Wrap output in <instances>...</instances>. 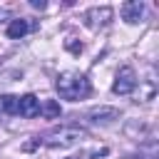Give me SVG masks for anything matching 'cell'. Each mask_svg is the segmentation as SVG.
<instances>
[{"instance_id": "6da1fadb", "label": "cell", "mask_w": 159, "mask_h": 159, "mask_svg": "<svg viewBox=\"0 0 159 159\" xmlns=\"http://www.w3.org/2000/svg\"><path fill=\"white\" fill-rule=\"evenodd\" d=\"M55 87H57V94L62 99H70V102H80L92 92V84H89L87 75H82L77 70L60 72L57 80H55Z\"/></svg>"}, {"instance_id": "7a4b0ae2", "label": "cell", "mask_w": 159, "mask_h": 159, "mask_svg": "<svg viewBox=\"0 0 159 159\" xmlns=\"http://www.w3.org/2000/svg\"><path fill=\"white\" fill-rule=\"evenodd\" d=\"M84 137H87V132L80 129V127H57V129H52L42 137V144H47V147H72V144L82 142Z\"/></svg>"}, {"instance_id": "3957f363", "label": "cell", "mask_w": 159, "mask_h": 159, "mask_svg": "<svg viewBox=\"0 0 159 159\" xmlns=\"http://www.w3.org/2000/svg\"><path fill=\"white\" fill-rule=\"evenodd\" d=\"M134 87H137V72L129 65L119 67L117 70V77H114V84H112V92L114 94H132Z\"/></svg>"}, {"instance_id": "277c9868", "label": "cell", "mask_w": 159, "mask_h": 159, "mask_svg": "<svg viewBox=\"0 0 159 159\" xmlns=\"http://www.w3.org/2000/svg\"><path fill=\"white\" fill-rule=\"evenodd\" d=\"M112 7H107V5H102V7H92V10H87L84 12V25L89 27V30H99V27H104L109 20H112Z\"/></svg>"}, {"instance_id": "5b68a950", "label": "cell", "mask_w": 159, "mask_h": 159, "mask_svg": "<svg viewBox=\"0 0 159 159\" xmlns=\"http://www.w3.org/2000/svg\"><path fill=\"white\" fill-rule=\"evenodd\" d=\"M87 117L92 124H109V122L119 119V109L117 107H94L87 112Z\"/></svg>"}, {"instance_id": "8992f818", "label": "cell", "mask_w": 159, "mask_h": 159, "mask_svg": "<svg viewBox=\"0 0 159 159\" xmlns=\"http://www.w3.org/2000/svg\"><path fill=\"white\" fill-rule=\"evenodd\" d=\"M17 114L20 117H37L40 114V99L35 94H22L17 97Z\"/></svg>"}, {"instance_id": "52a82bcc", "label": "cell", "mask_w": 159, "mask_h": 159, "mask_svg": "<svg viewBox=\"0 0 159 159\" xmlns=\"http://www.w3.org/2000/svg\"><path fill=\"white\" fill-rule=\"evenodd\" d=\"M142 15H144V2H142V0H127V2L122 5V17H124L129 25H137V22L142 20Z\"/></svg>"}, {"instance_id": "ba28073f", "label": "cell", "mask_w": 159, "mask_h": 159, "mask_svg": "<svg viewBox=\"0 0 159 159\" xmlns=\"http://www.w3.org/2000/svg\"><path fill=\"white\" fill-rule=\"evenodd\" d=\"M27 32H30V22H27L25 17L10 20V25H7V37H10V40H20V37H25Z\"/></svg>"}, {"instance_id": "9c48e42d", "label": "cell", "mask_w": 159, "mask_h": 159, "mask_svg": "<svg viewBox=\"0 0 159 159\" xmlns=\"http://www.w3.org/2000/svg\"><path fill=\"white\" fill-rule=\"evenodd\" d=\"M60 112H62V109H60V104H57L55 99H45V102L40 104V114H45L47 119H57Z\"/></svg>"}, {"instance_id": "30bf717a", "label": "cell", "mask_w": 159, "mask_h": 159, "mask_svg": "<svg viewBox=\"0 0 159 159\" xmlns=\"http://www.w3.org/2000/svg\"><path fill=\"white\" fill-rule=\"evenodd\" d=\"M0 112L2 114H17V97L15 94H2L0 97Z\"/></svg>"}, {"instance_id": "8fae6325", "label": "cell", "mask_w": 159, "mask_h": 159, "mask_svg": "<svg viewBox=\"0 0 159 159\" xmlns=\"http://www.w3.org/2000/svg\"><path fill=\"white\" fill-rule=\"evenodd\" d=\"M30 5H32V7H37V10H45V7H47V2H45V0H30Z\"/></svg>"}, {"instance_id": "7c38bea8", "label": "cell", "mask_w": 159, "mask_h": 159, "mask_svg": "<svg viewBox=\"0 0 159 159\" xmlns=\"http://www.w3.org/2000/svg\"><path fill=\"white\" fill-rule=\"evenodd\" d=\"M134 159H157V152L152 149L149 154H139V157H134Z\"/></svg>"}, {"instance_id": "4fadbf2b", "label": "cell", "mask_w": 159, "mask_h": 159, "mask_svg": "<svg viewBox=\"0 0 159 159\" xmlns=\"http://www.w3.org/2000/svg\"><path fill=\"white\" fill-rule=\"evenodd\" d=\"M67 47H70L72 52H80V50H82V45H75V42H67Z\"/></svg>"}]
</instances>
